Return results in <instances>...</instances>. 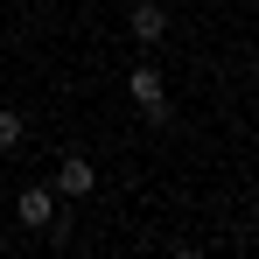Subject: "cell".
Returning a JSON list of instances; mask_svg holds the SVG:
<instances>
[{"mask_svg":"<svg viewBox=\"0 0 259 259\" xmlns=\"http://www.w3.org/2000/svg\"><path fill=\"white\" fill-rule=\"evenodd\" d=\"M42 238H49V245H70V238H77V217H70V210H56V217H49V231H42Z\"/></svg>","mask_w":259,"mask_h":259,"instance_id":"obj_6","label":"cell"},{"mask_svg":"<svg viewBox=\"0 0 259 259\" xmlns=\"http://www.w3.org/2000/svg\"><path fill=\"white\" fill-rule=\"evenodd\" d=\"M91 189H98V168H91L84 154H63V161H56V196H70V203H84Z\"/></svg>","mask_w":259,"mask_h":259,"instance_id":"obj_3","label":"cell"},{"mask_svg":"<svg viewBox=\"0 0 259 259\" xmlns=\"http://www.w3.org/2000/svg\"><path fill=\"white\" fill-rule=\"evenodd\" d=\"M126 35L140 49H154L161 35H168V7H161V0H133V7H126Z\"/></svg>","mask_w":259,"mask_h":259,"instance_id":"obj_2","label":"cell"},{"mask_svg":"<svg viewBox=\"0 0 259 259\" xmlns=\"http://www.w3.org/2000/svg\"><path fill=\"white\" fill-rule=\"evenodd\" d=\"M49 217H56V182L49 189H21V224L28 231H49Z\"/></svg>","mask_w":259,"mask_h":259,"instance_id":"obj_4","label":"cell"},{"mask_svg":"<svg viewBox=\"0 0 259 259\" xmlns=\"http://www.w3.org/2000/svg\"><path fill=\"white\" fill-rule=\"evenodd\" d=\"M126 91H133V105H140V119H147V126H168V119H175V105H168V84H161V70L133 63Z\"/></svg>","mask_w":259,"mask_h":259,"instance_id":"obj_1","label":"cell"},{"mask_svg":"<svg viewBox=\"0 0 259 259\" xmlns=\"http://www.w3.org/2000/svg\"><path fill=\"white\" fill-rule=\"evenodd\" d=\"M21 140H28V119H21L14 105H0V154H14Z\"/></svg>","mask_w":259,"mask_h":259,"instance_id":"obj_5","label":"cell"}]
</instances>
